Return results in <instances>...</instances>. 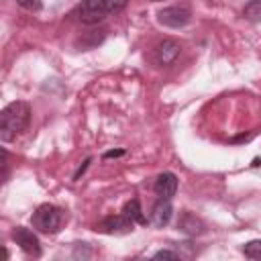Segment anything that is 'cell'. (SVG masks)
I'll return each mask as SVG.
<instances>
[{"instance_id": "6da1fadb", "label": "cell", "mask_w": 261, "mask_h": 261, "mask_svg": "<svg viewBox=\"0 0 261 261\" xmlns=\"http://www.w3.org/2000/svg\"><path fill=\"white\" fill-rule=\"evenodd\" d=\"M29 122H31V106L22 100L10 102L0 112V139L2 141L16 139L20 133L27 130Z\"/></svg>"}, {"instance_id": "7a4b0ae2", "label": "cell", "mask_w": 261, "mask_h": 261, "mask_svg": "<svg viewBox=\"0 0 261 261\" xmlns=\"http://www.w3.org/2000/svg\"><path fill=\"white\" fill-rule=\"evenodd\" d=\"M33 226L39 232L55 234L61 226V210L53 204H41L33 214Z\"/></svg>"}, {"instance_id": "3957f363", "label": "cell", "mask_w": 261, "mask_h": 261, "mask_svg": "<svg viewBox=\"0 0 261 261\" xmlns=\"http://www.w3.org/2000/svg\"><path fill=\"white\" fill-rule=\"evenodd\" d=\"M179 53H181V45H179L177 41H173V39H163V41L157 43L155 49H153V61H155V65H159V67H167V65H171V63L179 57Z\"/></svg>"}, {"instance_id": "277c9868", "label": "cell", "mask_w": 261, "mask_h": 261, "mask_svg": "<svg viewBox=\"0 0 261 261\" xmlns=\"http://www.w3.org/2000/svg\"><path fill=\"white\" fill-rule=\"evenodd\" d=\"M12 239H14V243H16L27 255H31V257H39V255H41L39 237H37L31 228H27V226H16V228L12 230Z\"/></svg>"}, {"instance_id": "5b68a950", "label": "cell", "mask_w": 261, "mask_h": 261, "mask_svg": "<svg viewBox=\"0 0 261 261\" xmlns=\"http://www.w3.org/2000/svg\"><path fill=\"white\" fill-rule=\"evenodd\" d=\"M106 10L100 0H82L77 4V18L84 24H98L106 18Z\"/></svg>"}, {"instance_id": "8992f818", "label": "cell", "mask_w": 261, "mask_h": 261, "mask_svg": "<svg viewBox=\"0 0 261 261\" xmlns=\"http://www.w3.org/2000/svg\"><path fill=\"white\" fill-rule=\"evenodd\" d=\"M192 18V12L184 6H169V8H163L159 14H157V20L165 27H171V29H179V27H186Z\"/></svg>"}, {"instance_id": "52a82bcc", "label": "cell", "mask_w": 261, "mask_h": 261, "mask_svg": "<svg viewBox=\"0 0 261 261\" xmlns=\"http://www.w3.org/2000/svg\"><path fill=\"white\" fill-rule=\"evenodd\" d=\"M133 220H128L124 214H114V216H106L100 224H98V230L106 232V234H124V232H130L133 230Z\"/></svg>"}, {"instance_id": "ba28073f", "label": "cell", "mask_w": 261, "mask_h": 261, "mask_svg": "<svg viewBox=\"0 0 261 261\" xmlns=\"http://www.w3.org/2000/svg\"><path fill=\"white\" fill-rule=\"evenodd\" d=\"M171 214H173V206L167 198H159L153 208H151V224L157 226V228H163L169 224L171 220Z\"/></svg>"}, {"instance_id": "9c48e42d", "label": "cell", "mask_w": 261, "mask_h": 261, "mask_svg": "<svg viewBox=\"0 0 261 261\" xmlns=\"http://www.w3.org/2000/svg\"><path fill=\"white\" fill-rule=\"evenodd\" d=\"M153 188H155V194H157L159 198L171 200V198L175 196V192H177V177H175V173H171V171L159 173Z\"/></svg>"}, {"instance_id": "30bf717a", "label": "cell", "mask_w": 261, "mask_h": 261, "mask_svg": "<svg viewBox=\"0 0 261 261\" xmlns=\"http://www.w3.org/2000/svg\"><path fill=\"white\" fill-rule=\"evenodd\" d=\"M177 228H179L181 232L190 234V237H196V234H202V232H204V222H202L198 216H194V214H190V212H184L181 218L177 220Z\"/></svg>"}, {"instance_id": "8fae6325", "label": "cell", "mask_w": 261, "mask_h": 261, "mask_svg": "<svg viewBox=\"0 0 261 261\" xmlns=\"http://www.w3.org/2000/svg\"><path fill=\"white\" fill-rule=\"evenodd\" d=\"M122 214H124L128 220L137 222V224H145V222H147V218H145V214H143V208H141V204H139L137 198H133V200H128V202L124 204Z\"/></svg>"}, {"instance_id": "7c38bea8", "label": "cell", "mask_w": 261, "mask_h": 261, "mask_svg": "<svg viewBox=\"0 0 261 261\" xmlns=\"http://www.w3.org/2000/svg\"><path fill=\"white\" fill-rule=\"evenodd\" d=\"M243 16L251 22H259L261 20V0H251L245 8H243Z\"/></svg>"}, {"instance_id": "4fadbf2b", "label": "cell", "mask_w": 261, "mask_h": 261, "mask_svg": "<svg viewBox=\"0 0 261 261\" xmlns=\"http://www.w3.org/2000/svg\"><path fill=\"white\" fill-rule=\"evenodd\" d=\"M243 253H245V257H249V259L261 261V241L255 239V241L245 243V245H243Z\"/></svg>"}, {"instance_id": "5bb4252c", "label": "cell", "mask_w": 261, "mask_h": 261, "mask_svg": "<svg viewBox=\"0 0 261 261\" xmlns=\"http://www.w3.org/2000/svg\"><path fill=\"white\" fill-rule=\"evenodd\" d=\"M100 2H102L104 10H106L108 14H116V12L124 10L126 4H128V0H100Z\"/></svg>"}, {"instance_id": "9a60e30c", "label": "cell", "mask_w": 261, "mask_h": 261, "mask_svg": "<svg viewBox=\"0 0 261 261\" xmlns=\"http://www.w3.org/2000/svg\"><path fill=\"white\" fill-rule=\"evenodd\" d=\"M16 4L22 6V8H27V10H33V12H37V10L43 8V2L41 0H16Z\"/></svg>"}, {"instance_id": "2e32d148", "label": "cell", "mask_w": 261, "mask_h": 261, "mask_svg": "<svg viewBox=\"0 0 261 261\" xmlns=\"http://www.w3.org/2000/svg\"><path fill=\"white\" fill-rule=\"evenodd\" d=\"M155 259H179V253H175V251H167V249H163V251H157L155 255H153Z\"/></svg>"}, {"instance_id": "e0dca14e", "label": "cell", "mask_w": 261, "mask_h": 261, "mask_svg": "<svg viewBox=\"0 0 261 261\" xmlns=\"http://www.w3.org/2000/svg\"><path fill=\"white\" fill-rule=\"evenodd\" d=\"M120 155H124V151H122V149H116V151L104 153V159H112V157H120Z\"/></svg>"}, {"instance_id": "ac0fdd59", "label": "cell", "mask_w": 261, "mask_h": 261, "mask_svg": "<svg viewBox=\"0 0 261 261\" xmlns=\"http://www.w3.org/2000/svg\"><path fill=\"white\" fill-rule=\"evenodd\" d=\"M153 2H161V0H153Z\"/></svg>"}]
</instances>
